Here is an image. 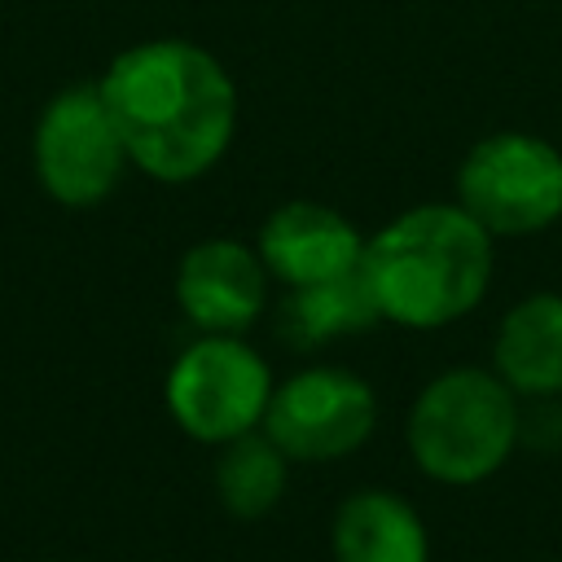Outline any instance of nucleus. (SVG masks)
I'll return each instance as SVG.
<instances>
[{"label": "nucleus", "instance_id": "ddd939ff", "mask_svg": "<svg viewBox=\"0 0 562 562\" xmlns=\"http://www.w3.org/2000/svg\"><path fill=\"white\" fill-rule=\"evenodd\" d=\"M285 483H290V457L263 430H246V435L220 443L215 496L228 518H241V522L268 518L277 509V501L285 496Z\"/></svg>", "mask_w": 562, "mask_h": 562}, {"label": "nucleus", "instance_id": "f257e3e1", "mask_svg": "<svg viewBox=\"0 0 562 562\" xmlns=\"http://www.w3.org/2000/svg\"><path fill=\"white\" fill-rule=\"evenodd\" d=\"M127 162L158 184L206 176L237 136V83L193 40H140L97 79Z\"/></svg>", "mask_w": 562, "mask_h": 562}, {"label": "nucleus", "instance_id": "f03ea898", "mask_svg": "<svg viewBox=\"0 0 562 562\" xmlns=\"http://www.w3.org/2000/svg\"><path fill=\"white\" fill-rule=\"evenodd\" d=\"M496 272V237L457 202H422L364 237L360 281L378 321L400 329H443L470 316Z\"/></svg>", "mask_w": 562, "mask_h": 562}, {"label": "nucleus", "instance_id": "9b49d317", "mask_svg": "<svg viewBox=\"0 0 562 562\" xmlns=\"http://www.w3.org/2000/svg\"><path fill=\"white\" fill-rule=\"evenodd\" d=\"M329 553L334 562H430V531L408 496L360 487L334 509Z\"/></svg>", "mask_w": 562, "mask_h": 562}, {"label": "nucleus", "instance_id": "9d476101", "mask_svg": "<svg viewBox=\"0 0 562 562\" xmlns=\"http://www.w3.org/2000/svg\"><path fill=\"white\" fill-rule=\"evenodd\" d=\"M492 369L518 400L562 395V294L536 290L505 307L492 334Z\"/></svg>", "mask_w": 562, "mask_h": 562}, {"label": "nucleus", "instance_id": "6e6552de", "mask_svg": "<svg viewBox=\"0 0 562 562\" xmlns=\"http://www.w3.org/2000/svg\"><path fill=\"white\" fill-rule=\"evenodd\" d=\"M268 268L237 237H202L176 263V307L198 334H246L268 307Z\"/></svg>", "mask_w": 562, "mask_h": 562}, {"label": "nucleus", "instance_id": "0eeeda50", "mask_svg": "<svg viewBox=\"0 0 562 562\" xmlns=\"http://www.w3.org/2000/svg\"><path fill=\"white\" fill-rule=\"evenodd\" d=\"M259 430L290 461H342L378 430V395L342 364H307L272 386Z\"/></svg>", "mask_w": 562, "mask_h": 562}, {"label": "nucleus", "instance_id": "1a4fd4ad", "mask_svg": "<svg viewBox=\"0 0 562 562\" xmlns=\"http://www.w3.org/2000/svg\"><path fill=\"white\" fill-rule=\"evenodd\" d=\"M255 250L272 281H281L285 290H307L360 272L364 237L342 211L312 198H294L268 211Z\"/></svg>", "mask_w": 562, "mask_h": 562}, {"label": "nucleus", "instance_id": "7ed1b4c3", "mask_svg": "<svg viewBox=\"0 0 562 562\" xmlns=\"http://www.w3.org/2000/svg\"><path fill=\"white\" fill-rule=\"evenodd\" d=\"M522 439V404L492 364H448L408 404L413 465L443 487L487 483Z\"/></svg>", "mask_w": 562, "mask_h": 562}, {"label": "nucleus", "instance_id": "423d86ee", "mask_svg": "<svg viewBox=\"0 0 562 562\" xmlns=\"http://www.w3.org/2000/svg\"><path fill=\"white\" fill-rule=\"evenodd\" d=\"M31 167L40 189L70 211L101 206L119 189L132 162L97 79L66 83L40 110L31 136Z\"/></svg>", "mask_w": 562, "mask_h": 562}, {"label": "nucleus", "instance_id": "20e7f679", "mask_svg": "<svg viewBox=\"0 0 562 562\" xmlns=\"http://www.w3.org/2000/svg\"><path fill=\"white\" fill-rule=\"evenodd\" d=\"M272 386L268 360L241 334H202L171 360L162 400L189 439L220 448L263 426Z\"/></svg>", "mask_w": 562, "mask_h": 562}, {"label": "nucleus", "instance_id": "39448f33", "mask_svg": "<svg viewBox=\"0 0 562 562\" xmlns=\"http://www.w3.org/2000/svg\"><path fill=\"white\" fill-rule=\"evenodd\" d=\"M452 202L492 237H536L562 220V154L531 132H492L465 149Z\"/></svg>", "mask_w": 562, "mask_h": 562}, {"label": "nucleus", "instance_id": "f8f14e48", "mask_svg": "<svg viewBox=\"0 0 562 562\" xmlns=\"http://www.w3.org/2000/svg\"><path fill=\"white\" fill-rule=\"evenodd\" d=\"M369 325H378V307H373L360 272H351L342 281L307 285V290H285L281 312H277V334L294 351L325 347V342H334L342 334H360Z\"/></svg>", "mask_w": 562, "mask_h": 562}]
</instances>
